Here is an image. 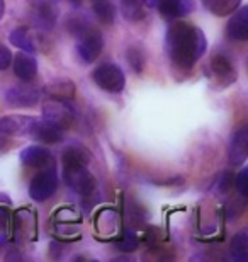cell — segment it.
<instances>
[{"mask_svg":"<svg viewBox=\"0 0 248 262\" xmlns=\"http://www.w3.org/2000/svg\"><path fill=\"white\" fill-rule=\"evenodd\" d=\"M165 48L172 61L182 70H191L206 53L208 41L199 28L187 23H175L167 31Z\"/></svg>","mask_w":248,"mask_h":262,"instance_id":"1","label":"cell"},{"mask_svg":"<svg viewBox=\"0 0 248 262\" xmlns=\"http://www.w3.org/2000/svg\"><path fill=\"white\" fill-rule=\"evenodd\" d=\"M91 157L80 146H70L63 151L61 172L66 186L80 196H91L96 191V177L87 169Z\"/></svg>","mask_w":248,"mask_h":262,"instance_id":"2","label":"cell"},{"mask_svg":"<svg viewBox=\"0 0 248 262\" xmlns=\"http://www.w3.org/2000/svg\"><path fill=\"white\" fill-rule=\"evenodd\" d=\"M70 33L77 36V53L82 58L83 63H92L99 58L104 48L102 34L91 24L83 23V20H73Z\"/></svg>","mask_w":248,"mask_h":262,"instance_id":"3","label":"cell"},{"mask_svg":"<svg viewBox=\"0 0 248 262\" xmlns=\"http://www.w3.org/2000/svg\"><path fill=\"white\" fill-rule=\"evenodd\" d=\"M94 82L97 83L100 89L107 92H121L126 85L124 72L121 70L118 65L114 63H102L99 65L92 73Z\"/></svg>","mask_w":248,"mask_h":262,"instance_id":"4","label":"cell"},{"mask_svg":"<svg viewBox=\"0 0 248 262\" xmlns=\"http://www.w3.org/2000/svg\"><path fill=\"white\" fill-rule=\"evenodd\" d=\"M58 189V176L55 169H46L33 177L29 184V196L38 203L48 201Z\"/></svg>","mask_w":248,"mask_h":262,"instance_id":"5","label":"cell"},{"mask_svg":"<svg viewBox=\"0 0 248 262\" xmlns=\"http://www.w3.org/2000/svg\"><path fill=\"white\" fill-rule=\"evenodd\" d=\"M41 94L36 87L31 85H15L9 89L4 96V101L7 106L22 109V107H33L39 102Z\"/></svg>","mask_w":248,"mask_h":262,"instance_id":"6","label":"cell"},{"mask_svg":"<svg viewBox=\"0 0 248 262\" xmlns=\"http://www.w3.org/2000/svg\"><path fill=\"white\" fill-rule=\"evenodd\" d=\"M44 119L58 124L60 128L66 129L70 128L73 121H75V113H73L72 106L66 101H58V99H53V101L44 104Z\"/></svg>","mask_w":248,"mask_h":262,"instance_id":"7","label":"cell"},{"mask_svg":"<svg viewBox=\"0 0 248 262\" xmlns=\"http://www.w3.org/2000/svg\"><path fill=\"white\" fill-rule=\"evenodd\" d=\"M28 136L41 141V143H46V145L60 143V141L65 138V129L60 128L55 123L48 121V119H34Z\"/></svg>","mask_w":248,"mask_h":262,"instance_id":"8","label":"cell"},{"mask_svg":"<svg viewBox=\"0 0 248 262\" xmlns=\"http://www.w3.org/2000/svg\"><path fill=\"white\" fill-rule=\"evenodd\" d=\"M248 157V128L241 126L231 138L230 150H228V162L230 165H243Z\"/></svg>","mask_w":248,"mask_h":262,"instance_id":"9","label":"cell"},{"mask_svg":"<svg viewBox=\"0 0 248 262\" xmlns=\"http://www.w3.org/2000/svg\"><path fill=\"white\" fill-rule=\"evenodd\" d=\"M34 118L22 116V114H10L0 118V133L5 136H24L29 133Z\"/></svg>","mask_w":248,"mask_h":262,"instance_id":"10","label":"cell"},{"mask_svg":"<svg viewBox=\"0 0 248 262\" xmlns=\"http://www.w3.org/2000/svg\"><path fill=\"white\" fill-rule=\"evenodd\" d=\"M156 7L163 19L175 20L194 12L196 5H194V0H158Z\"/></svg>","mask_w":248,"mask_h":262,"instance_id":"11","label":"cell"},{"mask_svg":"<svg viewBox=\"0 0 248 262\" xmlns=\"http://www.w3.org/2000/svg\"><path fill=\"white\" fill-rule=\"evenodd\" d=\"M211 72L219 83H223V87H228L236 80V68L224 55H214L211 58Z\"/></svg>","mask_w":248,"mask_h":262,"instance_id":"12","label":"cell"},{"mask_svg":"<svg viewBox=\"0 0 248 262\" xmlns=\"http://www.w3.org/2000/svg\"><path fill=\"white\" fill-rule=\"evenodd\" d=\"M226 34L233 41L248 39V7H238L226 26Z\"/></svg>","mask_w":248,"mask_h":262,"instance_id":"13","label":"cell"},{"mask_svg":"<svg viewBox=\"0 0 248 262\" xmlns=\"http://www.w3.org/2000/svg\"><path fill=\"white\" fill-rule=\"evenodd\" d=\"M20 162L28 167H33V169H43L51 162V151L39 145L26 146L20 151Z\"/></svg>","mask_w":248,"mask_h":262,"instance_id":"14","label":"cell"},{"mask_svg":"<svg viewBox=\"0 0 248 262\" xmlns=\"http://www.w3.org/2000/svg\"><path fill=\"white\" fill-rule=\"evenodd\" d=\"M14 60V75L22 82H31L38 73V61L33 55L19 53Z\"/></svg>","mask_w":248,"mask_h":262,"instance_id":"15","label":"cell"},{"mask_svg":"<svg viewBox=\"0 0 248 262\" xmlns=\"http://www.w3.org/2000/svg\"><path fill=\"white\" fill-rule=\"evenodd\" d=\"M202 4L211 14L218 15V17H224V15L233 14L240 7L241 0H202Z\"/></svg>","mask_w":248,"mask_h":262,"instance_id":"16","label":"cell"},{"mask_svg":"<svg viewBox=\"0 0 248 262\" xmlns=\"http://www.w3.org/2000/svg\"><path fill=\"white\" fill-rule=\"evenodd\" d=\"M48 96L51 99H58V101H68V99L73 97L75 94V85L70 80H65V78H60V80L51 82L48 89H46Z\"/></svg>","mask_w":248,"mask_h":262,"instance_id":"17","label":"cell"},{"mask_svg":"<svg viewBox=\"0 0 248 262\" xmlns=\"http://www.w3.org/2000/svg\"><path fill=\"white\" fill-rule=\"evenodd\" d=\"M9 41L14 46H17L19 50L26 51V53H34V51H36V46L33 43V39H31L29 29L28 28H17V29H14L12 33H10V36H9Z\"/></svg>","mask_w":248,"mask_h":262,"instance_id":"18","label":"cell"},{"mask_svg":"<svg viewBox=\"0 0 248 262\" xmlns=\"http://www.w3.org/2000/svg\"><path fill=\"white\" fill-rule=\"evenodd\" d=\"M94 14L99 19V23H102L105 26L114 23V5L109 2V0H96L94 4Z\"/></svg>","mask_w":248,"mask_h":262,"instance_id":"19","label":"cell"},{"mask_svg":"<svg viewBox=\"0 0 248 262\" xmlns=\"http://www.w3.org/2000/svg\"><path fill=\"white\" fill-rule=\"evenodd\" d=\"M231 257L235 260H246L248 259V235L246 232H240L235 235L231 242Z\"/></svg>","mask_w":248,"mask_h":262,"instance_id":"20","label":"cell"},{"mask_svg":"<svg viewBox=\"0 0 248 262\" xmlns=\"http://www.w3.org/2000/svg\"><path fill=\"white\" fill-rule=\"evenodd\" d=\"M123 15L128 20H141L143 19V9H141L140 0H119Z\"/></svg>","mask_w":248,"mask_h":262,"instance_id":"21","label":"cell"},{"mask_svg":"<svg viewBox=\"0 0 248 262\" xmlns=\"http://www.w3.org/2000/svg\"><path fill=\"white\" fill-rule=\"evenodd\" d=\"M55 17H56V9L53 7V4L51 2H39L38 10H36V19H38V23L51 28V26L55 24Z\"/></svg>","mask_w":248,"mask_h":262,"instance_id":"22","label":"cell"},{"mask_svg":"<svg viewBox=\"0 0 248 262\" xmlns=\"http://www.w3.org/2000/svg\"><path fill=\"white\" fill-rule=\"evenodd\" d=\"M126 56H128V61L131 68L136 72V73H141L145 68V56H143V51H141L140 48H129L128 53H126Z\"/></svg>","mask_w":248,"mask_h":262,"instance_id":"23","label":"cell"},{"mask_svg":"<svg viewBox=\"0 0 248 262\" xmlns=\"http://www.w3.org/2000/svg\"><path fill=\"white\" fill-rule=\"evenodd\" d=\"M116 247L119 250H123V252H133L134 249H138V237H136L133 232H126L123 235V238L118 240Z\"/></svg>","mask_w":248,"mask_h":262,"instance_id":"24","label":"cell"},{"mask_svg":"<svg viewBox=\"0 0 248 262\" xmlns=\"http://www.w3.org/2000/svg\"><path fill=\"white\" fill-rule=\"evenodd\" d=\"M9 222H10L9 213L4 208H0V242H4L9 233Z\"/></svg>","mask_w":248,"mask_h":262,"instance_id":"25","label":"cell"},{"mask_svg":"<svg viewBox=\"0 0 248 262\" xmlns=\"http://www.w3.org/2000/svg\"><path fill=\"white\" fill-rule=\"evenodd\" d=\"M12 53H10L9 48H5L4 45H0V70H5L9 68V65L12 63Z\"/></svg>","mask_w":248,"mask_h":262,"instance_id":"26","label":"cell"},{"mask_svg":"<svg viewBox=\"0 0 248 262\" xmlns=\"http://www.w3.org/2000/svg\"><path fill=\"white\" fill-rule=\"evenodd\" d=\"M246 177H248V170L246 169H243L238 174V177H236V187H238V191H240V194L241 196H246Z\"/></svg>","mask_w":248,"mask_h":262,"instance_id":"27","label":"cell"},{"mask_svg":"<svg viewBox=\"0 0 248 262\" xmlns=\"http://www.w3.org/2000/svg\"><path fill=\"white\" fill-rule=\"evenodd\" d=\"M231 179H233V176H231L230 172H224V174L221 176L219 189H221V191H226V189H228V187L231 186Z\"/></svg>","mask_w":248,"mask_h":262,"instance_id":"28","label":"cell"},{"mask_svg":"<svg viewBox=\"0 0 248 262\" xmlns=\"http://www.w3.org/2000/svg\"><path fill=\"white\" fill-rule=\"evenodd\" d=\"M141 4H143L145 7L153 9V7H156V5H158V0H141Z\"/></svg>","mask_w":248,"mask_h":262,"instance_id":"29","label":"cell"},{"mask_svg":"<svg viewBox=\"0 0 248 262\" xmlns=\"http://www.w3.org/2000/svg\"><path fill=\"white\" fill-rule=\"evenodd\" d=\"M9 143H7V138H5L4 133H0V151H2L4 148H7Z\"/></svg>","mask_w":248,"mask_h":262,"instance_id":"30","label":"cell"},{"mask_svg":"<svg viewBox=\"0 0 248 262\" xmlns=\"http://www.w3.org/2000/svg\"><path fill=\"white\" fill-rule=\"evenodd\" d=\"M4 10H5V2L0 0V19H2V15H4Z\"/></svg>","mask_w":248,"mask_h":262,"instance_id":"31","label":"cell"},{"mask_svg":"<svg viewBox=\"0 0 248 262\" xmlns=\"http://www.w3.org/2000/svg\"><path fill=\"white\" fill-rule=\"evenodd\" d=\"M0 203H7V204H10V199H9V198H5V196H2V194H0Z\"/></svg>","mask_w":248,"mask_h":262,"instance_id":"32","label":"cell"},{"mask_svg":"<svg viewBox=\"0 0 248 262\" xmlns=\"http://www.w3.org/2000/svg\"><path fill=\"white\" fill-rule=\"evenodd\" d=\"M66 2H70V4H73V5H78L82 2V0H66Z\"/></svg>","mask_w":248,"mask_h":262,"instance_id":"33","label":"cell"}]
</instances>
